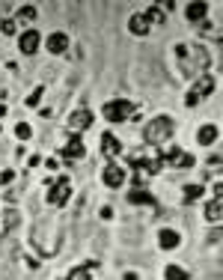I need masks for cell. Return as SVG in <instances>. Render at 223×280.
Wrapping results in <instances>:
<instances>
[{"mask_svg": "<svg viewBox=\"0 0 223 280\" xmlns=\"http://www.w3.org/2000/svg\"><path fill=\"white\" fill-rule=\"evenodd\" d=\"M176 60L185 78H200L208 69V51L203 45H188V42L176 45Z\"/></svg>", "mask_w": 223, "mask_h": 280, "instance_id": "1", "label": "cell"}, {"mask_svg": "<svg viewBox=\"0 0 223 280\" xmlns=\"http://www.w3.org/2000/svg\"><path fill=\"white\" fill-rule=\"evenodd\" d=\"M128 164L134 170H146V173H158L164 167V155L158 146H143V149H131L128 152Z\"/></svg>", "mask_w": 223, "mask_h": 280, "instance_id": "2", "label": "cell"}, {"mask_svg": "<svg viewBox=\"0 0 223 280\" xmlns=\"http://www.w3.org/2000/svg\"><path fill=\"white\" fill-rule=\"evenodd\" d=\"M172 137V120L170 116H155L152 123L146 125V131H143V140H146V146H161L164 140Z\"/></svg>", "mask_w": 223, "mask_h": 280, "instance_id": "3", "label": "cell"}, {"mask_svg": "<svg viewBox=\"0 0 223 280\" xmlns=\"http://www.w3.org/2000/svg\"><path fill=\"white\" fill-rule=\"evenodd\" d=\"M131 113H134V105H131L128 99H113V102L104 105V120H110V123L131 120Z\"/></svg>", "mask_w": 223, "mask_h": 280, "instance_id": "4", "label": "cell"}, {"mask_svg": "<svg viewBox=\"0 0 223 280\" xmlns=\"http://www.w3.org/2000/svg\"><path fill=\"white\" fill-rule=\"evenodd\" d=\"M211 92H214V78H211V75L206 72V75H200V78H196L193 89H190L188 96H185V105L193 107L196 102H200V99H206V96H211Z\"/></svg>", "mask_w": 223, "mask_h": 280, "instance_id": "5", "label": "cell"}, {"mask_svg": "<svg viewBox=\"0 0 223 280\" xmlns=\"http://www.w3.org/2000/svg\"><path fill=\"white\" fill-rule=\"evenodd\" d=\"M69 197H71V182L63 176L57 185H51V191H48V203L60 209V206H66V203H69Z\"/></svg>", "mask_w": 223, "mask_h": 280, "instance_id": "6", "label": "cell"}, {"mask_svg": "<svg viewBox=\"0 0 223 280\" xmlns=\"http://www.w3.org/2000/svg\"><path fill=\"white\" fill-rule=\"evenodd\" d=\"M104 185L107 188H122V182H125V170H122L119 164H104Z\"/></svg>", "mask_w": 223, "mask_h": 280, "instance_id": "7", "label": "cell"}, {"mask_svg": "<svg viewBox=\"0 0 223 280\" xmlns=\"http://www.w3.org/2000/svg\"><path fill=\"white\" fill-rule=\"evenodd\" d=\"M39 45H42V36L36 33L33 27H30V30H24V33H21V39H18V48H21V54H36V51H39Z\"/></svg>", "mask_w": 223, "mask_h": 280, "instance_id": "8", "label": "cell"}, {"mask_svg": "<svg viewBox=\"0 0 223 280\" xmlns=\"http://www.w3.org/2000/svg\"><path fill=\"white\" fill-rule=\"evenodd\" d=\"M92 110H86V107H81V110H75L69 116V125H71V131H86L89 125H92Z\"/></svg>", "mask_w": 223, "mask_h": 280, "instance_id": "9", "label": "cell"}, {"mask_svg": "<svg viewBox=\"0 0 223 280\" xmlns=\"http://www.w3.org/2000/svg\"><path fill=\"white\" fill-rule=\"evenodd\" d=\"M84 155H86V146L81 140V134H71L66 140V146H63V158H84Z\"/></svg>", "mask_w": 223, "mask_h": 280, "instance_id": "10", "label": "cell"}, {"mask_svg": "<svg viewBox=\"0 0 223 280\" xmlns=\"http://www.w3.org/2000/svg\"><path fill=\"white\" fill-rule=\"evenodd\" d=\"M45 48L51 54H63L66 48H69V36L66 33H51L48 39H45Z\"/></svg>", "mask_w": 223, "mask_h": 280, "instance_id": "11", "label": "cell"}, {"mask_svg": "<svg viewBox=\"0 0 223 280\" xmlns=\"http://www.w3.org/2000/svg\"><path fill=\"white\" fill-rule=\"evenodd\" d=\"M128 30H131L134 36H146L149 30H152V24L146 21V15H143V12H137V15L128 18Z\"/></svg>", "mask_w": 223, "mask_h": 280, "instance_id": "12", "label": "cell"}, {"mask_svg": "<svg viewBox=\"0 0 223 280\" xmlns=\"http://www.w3.org/2000/svg\"><path fill=\"white\" fill-rule=\"evenodd\" d=\"M185 15H188V21H193V24L206 21V15H208V3H188V6H185Z\"/></svg>", "mask_w": 223, "mask_h": 280, "instance_id": "13", "label": "cell"}, {"mask_svg": "<svg viewBox=\"0 0 223 280\" xmlns=\"http://www.w3.org/2000/svg\"><path fill=\"white\" fill-rule=\"evenodd\" d=\"M102 152H104L107 158L119 155V152H122V143H119V137H116V134H102Z\"/></svg>", "mask_w": 223, "mask_h": 280, "instance_id": "14", "label": "cell"}, {"mask_svg": "<svg viewBox=\"0 0 223 280\" xmlns=\"http://www.w3.org/2000/svg\"><path fill=\"white\" fill-rule=\"evenodd\" d=\"M179 242H182V236H179L176 229H161V232H158V245L164 247V250H172V247H179Z\"/></svg>", "mask_w": 223, "mask_h": 280, "instance_id": "15", "label": "cell"}, {"mask_svg": "<svg viewBox=\"0 0 223 280\" xmlns=\"http://www.w3.org/2000/svg\"><path fill=\"white\" fill-rule=\"evenodd\" d=\"M128 203L131 206H152L155 209V197L149 191H143V188H134V191L128 194Z\"/></svg>", "mask_w": 223, "mask_h": 280, "instance_id": "16", "label": "cell"}, {"mask_svg": "<svg viewBox=\"0 0 223 280\" xmlns=\"http://www.w3.org/2000/svg\"><path fill=\"white\" fill-rule=\"evenodd\" d=\"M206 218L211 221V224H217L223 218V200L220 197H214V200H208L206 203Z\"/></svg>", "mask_w": 223, "mask_h": 280, "instance_id": "17", "label": "cell"}, {"mask_svg": "<svg viewBox=\"0 0 223 280\" xmlns=\"http://www.w3.org/2000/svg\"><path fill=\"white\" fill-rule=\"evenodd\" d=\"M196 140H200L203 146H211V143L217 140V125H203V128L196 131Z\"/></svg>", "mask_w": 223, "mask_h": 280, "instance_id": "18", "label": "cell"}, {"mask_svg": "<svg viewBox=\"0 0 223 280\" xmlns=\"http://www.w3.org/2000/svg\"><path fill=\"white\" fill-rule=\"evenodd\" d=\"M12 21H15V24H27V27H30V24L36 21V6H21V9H18V15L12 18Z\"/></svg>", "mask_w": 223, "mask_h": 280, "instance_id": "19", "label": "cell"}, {"mask_svg": "<svg viewBox=\"0 0 223 280\" xmlns=\"http://www.w3.org/2000/svg\"><path fill=\"white\" fill-rule=\"evenodd\" d=\"M143 15H146V21H149V24H164V9H161V6H149Z\"/></svg>", "mask_w": 223, "mask_h": 280, "instance_id": "20", "label": "cell"}, {"mask_svg": "<svg viewBox=\"0 0 223 280\" xmlns=\"http://www.w3.org/2000/svg\"><path fill=\"white\" fill-rule=\"evenodd\" d=\"M164 277L167 280H188L190 274L185 271V268H179V265H167V271H164Z\"/></svg>", "mask_w": 223, "mask_h": 280, "instance_id": "21", "label": "cell"}, {"mask_svg": "<svg viewBox=\"0 0 223 280\" xmlns=\"http://www.w3.org/2000/svg\"><path fill=\"white\" fill-rule=\"evenodd\" d=\"M182 155H185V152H182L179 146H170V149H167V155H164V164H172V167H179Z\"/></svg>", "mask_w": 223, "mask_h": 280, "instance_id": "22", "label": "cell"}, {"mask_svg": "<svg viewBox=\"0 0 223 280\" xmlns=\"http://www.w3.org/2000/svg\"><path fill=\"white\" fill-rule=\"evenodd\" d=\"M203 185H185V203H193V200H200L203 197Z\"/></svg>", "mask_w": 223, "mask_h": 280, "instance_id": "23", "label": "cell"}, {"mask_svg": "<svg viewBox=\"0 0 223 280\" xmlns=\"http://www.w3.org/2000/svg\"><path fill=\"white\" fill-rule=\"evenodd\" d=\"M0 33H3V36H15L18 33V24L12 21V18H3V21H0Z\"/></svg>", "mask_w": 223, "mask_h": 280, "instance_id": "24", "label": "cell"}, {"mask_svg": "<svg viewBox=\"0 0 223 280\" xmlns=\"http://www.w3.org/2000/svg\"><path fill=\"white\" fill-rule=\"evenodd\" d=\"M66 280H89V268H86V265H78V268H71L69 271V277Z\"/></svg>", "mask_w": 223, "mask_h": 280, "instance_id": "25", "label": "cell"}, {"mask_svg": "<svg viewBox=\"0 0 223 280\" xmlns=\"http://www.w3.org/2000/svg\"><path fill=\"white\" fill-rule=\"evenodd\" d=\"M3 227H6V232L18 227V212H15V209H9L6 215H3Z\"/></svg>", "mask_w": 223, "mask_h": 280, "instance_id": "26", "label": "cell"}, {"mask_svg": "<svg viewBox=\"0 0 223 280\" xmlns=\"http://www.w3.org/2000/svg\"><path fill=\"white\" fill-rule=\"evenodd\" d=\"M30 134H33V128L27 123H18L15 125V137H21V140H30Z\"/></svg>", "mask_w": 223, "mask_h": 280, "instance_id": "27", "label": "cell"}, {"mask_svg": "<svg viewBox=\"0 0 223 280\" xmlns=\"http://www.w3.org/2000/svg\"><path fill=\"white\" fill-rule=\"evenodd\" d=\"M42 92H45V89H42V87H36L33 92L27 96V107H36V105H39V102H42Z\"/></svg>", "mask_w": 223, "mask_h": 280, "instance_id": "28", "label": "cell"}, {"mask_svg": "<svg viewBox=\"0 0 223 280\" xmlns=\"http://www.w3.org/2000/svg\"><path fill=\"white\" fill-rule=\"evenodd\" d=\"M193 164H196V161H193V155H188V152H185V155H182V161H179V170H190Z\"/></svg>", "mask_w": 223, "mask_h": 280, "instance_id": "29", "label": "cell"}, {"mask_svg": "<svg viewBox=\"0 0 223 280\" xmlns=\"http://www.w3.org/2000/svg\"><path fill=\"white\" fill-rule=\"evenodd\" d=\"M12 179H15V173H12V170H3V173H0V182H3V185H9Z\"/></svg>", "mask_w": 223, "mask_h": 280, "instance_id": "30", "label": "cell"}, {"mask_svg": "<svg viewBox=\"0 0 223 280\" xmlns=\"http://www.w3.org/2000/svg\"><path fill=\"white\" fill-rule=\"evenodd\" d=\"M98 215H102V221H110V218H113V209H110V206H104Z\"/></svg>", "mask_w": 223, "mask_h": 280, "instance_id": "31", "label": "cell"}, {"mask_svg": "<svg viewBox=\"0 0 223 280\" xmlns=\"http://www.w3.org/2000/svg\"><path fill=\"white\" fill-rule=\"evenodd\" d=\"M45 167H51V170H57V167H60V161H57V155H54V158H48V161H45Z\"/></svg>", "mask_w": 223, "mask_h": 280, "instance_id": "32", "label": "cell"}, {"mask_svg": "<svg viewBox=\"0 0 223 280\" xmlns=\"http://www.w3.org/2000/svg\"><path fill=\"white\" fill-rule=\"evenodd\" d=\"M125 280H140V277H137V271H128V274H125Z\"/></svg>", "mask_w": 223, "mask_h": 280, "instance_id": "33", "label": "cell"}]
</instances>
